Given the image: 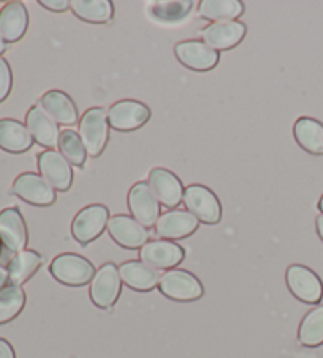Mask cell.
I'll list each match as a JSON object with an SVG mask.
<instances>
[{"label": "cell", "mask_w": 323, "mask_h": 358, "mask_svg": "<svg viewBox=\"0 0 323 358\" xmlns=\"http://www.w3.org/2000/svg\"><path fill=\"white\" fill-rule=\"evenodd\" d=\"M11 194L35 207H49L57 201V193L45 178L36 172H24L15 178Z\"/></svg>", "instance_id": "obj_7"}, {"label": "cell", "mask_w": 323, "mask_h": 358, "mask_svg": "<svg viewBox=\"0 0 323 358\" xmlns=\"http://www.w3.org/2000/svg\"><path fill=\"white\" fill-rule=\"evenodd\" d=\"M287 287L295 299L303 303L317 305L323 299V282L313 270L304 265H290L285 271Z\"/></svg>", "instance_id": "obj_8"}, {"label": "cell", "mask_w": 323, "mask_h": 358, "mask_svg": "<svg viewBox=\"0 0 323 358\" xmlns=\"http://www.w3.org/2000/svg\"><path fill=\"white\" fill-rule=\"evenodd\" d=\"M152 110L145 103L136 100H120L114 103L108 110L109 125L115 131L131 133L145 125L150 120Z\"/></svg>", "instance_id": "obj_9"}, {"label": "cell", "mask_w": 323, "mask_h": 358, "mask_svg": "<svg viewBox=\"0 0 323 358\" xmlns=\"http://www.w3.org/2000/svg\"><path fill=\"white\" fill-rule=\"evenodd\" d=\"M79 136L84 142L89 157L98 158L101 155L110 138V125L106 109H87L79 120Z\"/></svg>", "instance_id": "obj_1"}, {"label": "cell", "mask_w": 323, "mask_h": 358, "mask_svg": "<svg viewBox=\"0 0 323 358\" xmlns=\"http://www.w3.org/2000/svg\"><path fill=\"white\" fill-rule=\"evenodd\" d=\"M319 210L322 212V215H323V194H322V197H320V201H319Z\"/></svg>", "instance_id": "obj_38"}, {"label": "cell", "mask_w": 323, "mask_h": 358, "mask_svg": "<svg viewBox=\"0 0 323 358\" xmlns=\"http://www.w3.org/2000/svg\"><path fill=\"white\" fill-rule=\"evenodd\" d=\"M7 51V43L2 38V35H0V57H2V54Z\"/></svg>", "instance_id": "obj_37"}, {"label": "cell", "mask_w": 323, "mask_h": 358, "mask_svg": "<svg viewBox=\"0 0 323 358\" xmlns=\"http://www.w3.org/2000/svg\"><path fill=\"white\" fill-rule=\"evenodd\" d=\"M49 271L59 282L71 287L85 286L87 282H92L96 273L89 259L74 255V252H64V255L54 257V261L49 265Z\"/></svg>", "instance_id": "obj_2"}, {"label": "cell", "mask_w": 323, "mask_h": 358, "mask_svg": "<svg viewBox=\"0 0 323 358\" xmlns=\"http://www.w3.org/2000/svg\"><path fill=\"white\" fill-rule=\"evenodd\" d=\"M40 176L51 185L55 191L65 193L73 185V166L57 150H45L38 155Z\"/></svg>", "instance_id": "obj_14"}, {"label": "cell", "mask_w": 323, "mask_h": 358, "mask_svg": "<svg viewBox=\"0 0 323 358\" xmlns=\"http://www.w3.org/2000/svg\"><path fill=\"white\" fill-rule=\"evenodd\" d=\"M34 138L22 122L15 119L0 120V149L20 155L34 147Z\"/></svg>", "instance_id": "obj_23"}, {"label": "cell", "mask_w": 323, "mask_h": 358, "mask_svg": "<svg viewBox=\"0 0 323 358\" xmlns=\"http://www.w3.org/2000/svg\"><path fill=\"white\" fill-rule=\"evenodd\" d=\"M73 15L90 24H108L114 17V3L109 0H73Z\"/></svg>", "instance_id": "obj_27"}, {"label": "cell", "mask_w": 323, "mask_h": 358, "mask_svg": "<svg viewBox=\"0 0 323 358\" xmlns=\"http://www.w3.org/2000/svg\"><path fill=\"white\" fill-rule=\"evenodd\" d=\"M0 358H16L13 345L3 338H0Z\"/></svg>", "instance_id": "obj_34"}, {"label": "cell", "mask_w": 323, "mask_h": 358, "mask_svg": "<svg viewBox=\"0 0 323 358\" xmlns=\"http://www.w3.org/2000/svg\"><path fill=\"white\" fill-rule=\"evenodd\" d=\"M158 287L161 294L175 301H196L203 295L201 280L191 271L178 268L167 270L163 273Z\"/></svg>", "instance_id": "obj_6"}, {"label": "cell", "mask_w": 323, "mask_h": 358, "mask_svg": "<svg viewBox=\"0 0 323 358\" xmlns=\"http://www.w3.org/2000/svg\"><path fill=\"white\" fill-rule=\"evenodd\" d=\"M148 185L159 203L166 208L175 210L183 202L185 188L180 178L172 171L153 168L148 172Z\"/></svg>", "instance_id": "obj_15"}, {"label": "cell", "mask_w": 323, "mask_h": 358, "mask_svg": "<svg viewBox=\"0 0 323 358\" xmlns=\"http://www.w3.org/2000/svg\"><path fill=\"white\" fill-rule=\"evenodd\" d=\"M8 282V270L5 267H0V291H2L3 287H7Z\"/></svg>", "instance_id": "obj_35"}, {"label": "cell", "mask_w": 323, "mask_h": 358, "mask_svg": "<svg viewBox=\"0 0 323 358\" xmlns=\"http://www.w3.org/2000/svg\"><path fill=\"white\" fill-rule=\"evenodd\" d=\"M296 144L310 155H323V123L313 117H300L294 125Z\"/></svg>", "instance_id": "obj_24"}, {"label": "cell", "mask_w": 323, "mask_h": 358, "mask_svg": "<svg viewBox=\"0 0 323 358\" xmlns=\"http://www.w3.org/2000/svg\"><path fill=\"white\" fill-rule=\"evenodd\" d=\"M194 2L192 0H157L150 3V15L159 22H180L189 16Z\"/></svg>", "instance_id": "obj_29"}, {"label": "cell", "mask_w": 323, "mask_h": 358, "mask_svg": "<svg viewBox=\"0 0 323 358\" xmlns=\"http://www.w3.org/2000/svg\"><path fill=\"white\" fill-rule=\"evenodd\" d=\"M110 220L109 208L101 203H92L79 210L71 223V234L76 242L82 246L92 243L108 229Z\"/></svg>", "instance_id": "obj_4"}, {"label": "cell", "mask_w": 323, "mask_h": 358, "mask_svg": "<svg viewBox=\"0 0 323 358\" xmlns=\"http://www.w3.org/2000/svg\"><path fill=\"white\" fill-rule=\"evenodd\" d=\"M0 242L11 252H21L27 248L29 231L20 208L8 207L0 212Z\"/></svg>", "instance_id": "obj_17"}, {"label": "cell", "mask_w": 323, "mask_h": 358, "mask_svg": "<svg viewBox=\"0 0 323 358\" xmlns=\"http://www.w3.org/2000/svg\"><path fill=\"white\" fill-rule=\"evenodd\" d=\"M38 3L46 10L54 11V13H64V11L71 8V2H68V0H40Z\"/></svg>", "instance_id": "obj_33"}, {"label": "cell", "mask_w": 323, "mask_h": 358, "mask_svg": "<svg viewBox=\"0 0 323 358\" xmlns=\"http://www.w3.org/2000/svg\"><path fill=\"white\" fill-rule=\"evenodd\" d=\"M199 221L188 210H169L163 213L155 224V232L163 240H182L199 229Z\"/></svg>", "instance_id": "obj_18"}, {"label": "cell", "mask_w": 323, "mask_h": 358, "mask_svg": "<svg viewBox=\"0 0 323 358\" xmlns=\"http://www.w3.org/2000/svg\"><path fill=\"white\" fill-rule=\"evenodd\" d=\"M122 278L119 267L108 262L96 270L90 282V299L101 310H110L122 294Z\"/></svg>", "instance_id": "obj_5"}, {"label": "cell", "mask_w": 323, "mask_h": 358, "mask_svg": "<svg viewBox=\"0 0 323 358\" xmlns=\"http://www.w3.org/2000/svg\"><path fill=\"white\" fill-rule=\"evenodd\" d=\"M315 227H317V234H319V237H320V240L323 242V215H320V217H317Z\"/></svg>", "instance_id": "obj_36"}, {"label": "cell", "mask_w": 323, "mask_h": 358, "mask_svg": "<svg viewBox=\"0 0 323 358\" xmlns=\"http://www.w3.org/2000/svg\"><path fill=\"white\" fill-rule=\"evenodd\" d=\"M40 106L59 123V125H74L79 122L78 108L71 96L62 90H49L38 100Z\"/></svg>", "instance_id": "obj_22"}, {"label": "cell", "mask_w": 323, "mask_h": 358, "mask_svg": "<svg viewBox=\"0 0 323 358\" xmlns=\"http://www.w3.org/2000/svg\"><path fill=\"white\" fill-rule=\"evenodd\" d=\"M13 89V73L7 59L0 57V103L7 100Z\"/></svg>", "instance_id": "obj_32"}, {"label": "cell", "mask_w": 323, "mask_h": 358, "mask_svg": "<svg viewBox=\"0 0 323 358\" xmlns=\"http://www.w3.org/2000/svg\"><path fill=\"white\" fill-rule=\"evenodd\" d=\"M128 208L131 217L147 229L157 224L161 217V203L153 194L148 182L133 185L128 193Z\"/></svg>", "instance_id": "obj_10"}, {"label": "cell", "mask_w": 323, "mask_h": 358, "mask_svg": "<svg viewBox=\"0 0 323 358\" xmlns=\"http://www.w3.org/2000/svg\"><path fill=\"white\" fill-rule=\"evenodd\" d=\"M108 232L114 242L127 250H141L150 242V232L128 215H114L108 223Z\"/></svg>", "instance_id": "obj_13"}, {"label": "cell", "mask_w": 323, "mask_h": 358, "mask_svg": "<svg viewBox=\"0 0 323 358\" xmlns=\"http://www.w3.org/2000/svg\"><path fill=\"white\" fill-rule=\"evenodd\" d=\"M59 149L62 155L68 159V163L71 166H74V168H84L89 153H87V149L79 133L74 131V129H64L60 133Z\"/></svg>", "instance_id": "obj_31"}, {"label": "cell", "mask_w": 323, "mask_h": 358, "mask_svg": "<svg viewBox=\"0 0 323 358\" xmlns=\"http://www.w3.org/2000/svg\"><path fill=\"white\" fill-rule=\"evenodd\" d=\"M26 306V292L21 286L8 284L0 291V325L8 324L20 316Z\"/></svg>", "instance_id": "obj_30"}, {"label": "cell", "mask_w": 323, "mask_h": 358, "mask_svg": "<svg viewBox=\"0 0 323 358\" xmlns=\"http://www.w3.org/2000/svg\"><path fill=\"white\" fill-rule=\"evenodd\" d=\"M26 127L29 128V131L32 134L36 144L46 147V150H54V147H59V123L40 104H35V106L27 110Z\"/></svg>", "instance_id": "obj_19"}, {"label": "cell", "mask_w": 323, "mask_h": 358, "mask_svg": "<svg viewBox=\"0 0 323 358\" xmlns=\"http://www.w3.org/2000/svg\"><path fill=\"white\" fill-rule=\"evenodd\" d=\"M247 29L240 21L211 22L201 30V38L215 51H229L245 40Z\"/></svg>", "instance_id": "obj_16"}, {"label": "cell", "mask_w": 323, "mask_h": 358, "mask_svg": "<svg viewBox=\"0 0 323 358\" xmlns=\"http://www.w3.org/2000/svg\"><path fill=\"white\" fill-rule=\"evenodd\" d=\"M175 57L192 71L205 73L220 64V52L201 40H185L175 45Z\"/></svg>", "instance_id": "obj_12"}, {"label": "cell", "mask_w": 323, "mask_h": 358, "mask_svg": "<svg viewBox=\"0 0 323 358\" xmlns=\"http://www.w3.org/2000/svg\"><path fill=\"white\" fill-rule=\"evenodd\" d=\"M183 203L186 210L203 224H218L222 218L220 197L205 185L194 183L185 188Z\"/></svg>", "instance_id": "obj_3"}, {"label": "cell", "mask_w": 323, "mask_h": 358, "mask_svg": "<svg viewBox=\"0 0 323 358\" xmlns=\"http://www.w3.org/2000/svg\"><path fill=\"white\" fill-rule=\"evenodd\" d=\"M183 246L172 240H150L139 250V259L157 270H172L183 262Z\"/></svg>", "instance_id": "obj_11"}, {"label": "cell", "mask_w": 323, "mask_h": 358, "mask_svg": "<svg viewBox=\"0 0 323 358\" xmlns=\"http://www.w3.org/2000/svg\"><path fill=\"white\" fill-rule=\"evenodd\" d=\"M0 255H2V242H0Z\"/></svg>", "instance_id": "obj_39"}, {"label": "cell", "mask_w": 323, "mask_h": 358, "mask_svg": "<svg viewBox=\"0 0 323 358\" xmlns=\"http://www.w3.org/2000/svg\"><path fill=\"white\" fill-rule=\"evenodd\" d=\"M29 29V11L22 2H8L0 10V35L5 43H17Z\"/></svg>", "instance_id": "obj_20"}, {"label": "cell", "mask_w": 323, "mask_h": 358, "mask_svg": "<svg viewBox=\"0 0 323 358\" xmlns=\"http://www.w3.org/2000/svg\"><path fill=\"white\" fill-rule=\"evenodd\" d=\"M243 13L245 5L240 0H202L197 8L199 16L215 22L237 21Z\"/></svg>", "instance_id": "obj_25"}, {"label": "cell", "mask_w": 323, "mask_h": 358, "mask_svg": "<svg viewBox=\"0 0 323 358\" xmlns=\"http://www.w3.org/2000/svg\"><path fill=\"white\" fill-rule=\"evenodd\" d=\"M125 286L138 292H150L159 284V271L142 261H127L119 267Z\"/></svg>", "instance_id": "obj_21"}, {"label": "cell", "mask_w": 323, "mask_h": 358, "mask_svg": "<svg viewBox=\"0 0 323 358\" xmlns=\"http://www.w3.org/2000/svg\"><path fill=\"white\" fill-rule=\"evenodd\" d=\"M298 341L304 348H319L323 344V305L310 310L298 329Z\"/></svg>", "instance_id": "obj_28"}, {"label": "cell", "mask_w": 323, "mask_h": 358, "mask_svg": "<svg viewBox=\"0 0 323 358\" xmlns=\"http://www.w3.org/2000/svg\"><path fill=\"white\" fill-rule=\"evenodd\" d=\"M43 265V256L34 250H24L16 252L8 264V281L15 286H22L27 282Z\"/></svg>", "instance_id": "obj_26"}]
</instances>
